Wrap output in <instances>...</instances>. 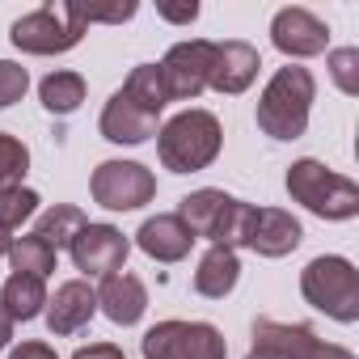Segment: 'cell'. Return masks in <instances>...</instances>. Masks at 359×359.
Masks as SVG:
<instances>
[{
  "mask_svg": "<svg viewBox=\"0 0 359 359\" xmlns=\"http://www.w3.org/2000/svg\"><path fill=\"white\" fill-rule=\"evenodd\" d=\"M224 131L208 110H182L156 131V156L169 173H199L220 156Z\"/></svg>",
  "mask_w": 359,
  "mask_h": 359,
  "instance_id": "cell-1",
  "label": "cell"
},
{
  "mask_svg": "<svg viewBox=\"0 0 359 359\" xmlns=\"http://www.w3.org/2000/svg\"><path fill=\"white\" fill-rule=\"evenodd\" d=\"M47 325H51V334H60V338H68V334H76V330H85L89 321H93V313H97V292L85 283V279H68V283H60L55 287V296H47Z\"/></svg>",
  "mask_w": 359,
  "mask_h": 359,
  "instance_id": "cell-13",
  "label": "cell"
},
{
  "mask_svg": "<svg viewBox=\"0 0 359 359\" xmlns=\"http://www.w3.org/2000/svg\"><path fill=\"white\" fill-rule=\"evenodd\" d=\"M39 212V195L30 187H9V191H0V229H22L30 216Z\"/></svg>",
  "mask_w": 359,
  "mask_h": 359,
  "instance_id": "cell-26",
  "label": "cell"
},
{
  "mask_svg": "<svg viewBox=\"0 0 359 359\" xmlns=\"http://www.w3.org/2000/svg\"><path fill=\"white\" fill-rule=\"evenodd\" d=\"M313 97H317V81L309 68H300V64L279 68L258 97V127L271 140H300L309 127Z\"/></svg>",
  "mask_w": 359,
  "mask_h": 359,
  "instance_id": "cell-2",
  "label": "cell"
},
{
  "mask_svg": "<svg viewBox=\"0 0 359 359\" xmlns=\"http://www.w3.org/2000/svg\"><path fill=\"white\" fill-rule=\"evenodd\" d=\"M68 254H72V262H76L81 275L106 279V275L123 271V262H127V254H131V241H127L114 224H85V229L72 237Z\"/></svg>",
  "mask_w": 359,
  "mask_h": 359,
  "instance_id": "cell-10",
  "label": "cell"
},
{
  "mask_svg": "<svg viewBox=\"0 0 359 359\" xmlns=\"http://www.w3.org/2000/svg\"><path fill=\"white\" fill-rule=\"evenodd\" d=\"M262 60L250 43L229 39V43H212V72H208V89L216 93H245L258 76Z\"/></svg>",
  "mask_w": 359,
  "mask_h": 359,
  "instance_id": "cell-12",
  "label": "cell"
},
{
  "mask_svg": "<svg viewBox=\"0 0 359 359\" xmlns=\"http://www.w3.org/2000/svg\"><path fill=\"white\" fill-rule=\"evenodd\" d=\"M39 97H43V106L51 114H72L85 102V76L81 72H64V68L60 72H47L43 85H39Z\"/></svg>",
  "mask_w": 359,
  "mask_h": 359,
  "instance_id": "cell-23",
  "label": "cell"
},
{
  "mask_svg": "<svg viewBox=\"0 0 359 359\" xmlns=\"http://www.w3.org/2000/svg\"><path fill=\"white\" fill-rule=\"evenodd\" d=\"M9 359H60L47 342H39V338H30V342H22V346H13L9 351Z\"/></svg>",
  "mask_w": 359,
  "mask_h": 359,
  "instance_id": "cell-30",
  "label": "cell"
},
{
  "mask_svg": "<svg viewBox=\"0 0 359 359\" xmlns=\"http://www.w3.org/2000/svg\"><path fill=\"white\" fill-rule=\"evenodd\" d=\"M229 199H233V195L203 187V191H195V195H187L182 203H177V212H173V216L191 229V237H195V241H199V237H208V241H212V233H216L220 212H224V203H229Z\"/></svg>",
  "mask_w": 359,
  "mask_h": 359,
  "instance_id": "cell-20",
  "label": "cell"
},
{
  "mask_svg": "<svg viewBox=\"0 0 359 359\" xmlns=\"http://www.w3.org/2000/svg\"><path fill=\"white\" fill-rule=\"evenodd\" d=\"M85 224H89V220H85V212H81V208H72V203H55V208H47V212L39 216L34 237H43V241L60 254L64 245H72V237H76Z\"/></svg>",
  "mask_w": 359,
  "mask_h": 359,
  "instance_id": "cell-22",
  "label": "cell"
},
{
  "mask_svg": "<svg viewBox=\"0 0 359 359\" xmlns=\"http://www.w3.org/2000/svg\"><path fill=\"white\" fill-rule=\"evenodd\" d=\"M85 30H89L85 9L60 0V5H43V9L18 18L13 30H9V39L26 55H64V51H72L85 39Z\"/></svg>",
  "mask_w": 359,
  "mask_h": 359,
  "instance_id": "cell-4",
  "label": "cell"
},
{
  "mask_svg": "<svg viewBox=\"0 0 359 359\" xmlns=\"http://www.w3.org/2000/svg\"><path fill=\"white\" fill-rule=\"evenodd\" d=\"M30 169V148L9 135V131H0V191H9V187H22V177Z\"/></svg>",
  "mask_w": 359,
  "mask_h": 359,
  "instance_id": "cell-25",
  "label": "cell"
},
{
  "mask_svg": "<svg viewBox=\"0 0 359 359\" xmlns=\"http://www.w3.org/2000/svg\"><path fill=\"white\" fill-rule=\"evenodd\" d=\"M9 262H13V271H22V275H39V279H47L51 271H55V250L43 241V237H13V245H9Z\"/></svg>",
  "mask_w": 359,
  "mask_h": 359,
  "instance_id": "cell-24",
  "label": "cell"
},
{
  "mask_svg": "<svg viewBox=\"0 0 359 359\" xmlns=\"http://www.w3.org/2000/svg\"><path fill=\"white\" fill-rule=\"evenodd\" d=\"M140 351L144 359H229V342L212 321H156Z\"/></svg>",
  "mask_w": 359,
  "mask_h": 359,
  "instance_id": "cell-6",
  "label": "cell"
},
{
  "mask_svg": "<svg viewBox=\"0 0 359 359\" xmlns=\"http://www.w3.org/2000/svg\"><path fill=\"white\" fill-rule=\"evenodd\" d=\"M72 359H127V355H123V346H114V342H89V346H81Z\"/></svg>",
  "mask_w": 359,
  "mask_h": 359,
  "instance_id": "cell-29",
  "label": "cell"
},
{
  "mask_svg": "<svg viewBox=\"0 0 359 359\" xmlns=\"http://www.w3.org/2000/svg\"><path fill=\"white\" fill-rule=\"evenodd\" d=\"M287 195L300 208H309L313 216H321V220H351V216H359V187L351 182V177L325 169L313 156L287 165Z\"/></svg>",
  "mask_w": 359,
  "mask_h": 359,
  "instance_id": "cell-3",
  "label": "cell"
},
{
  "mask_svg": "<svg viewBox=\"0 0 359 359\" xmlns=\"http://www.w3.org/2000/svg\"><path fill=\"white\" fill-rule=\"evenodd\" d=\"M241 279V262H237V250H224V245H212L203 258H199V271H195V292L208 296V300H224Z\"/></svg>",
  "mask_w": 359,
  "mask_h": 359,
  "instance_id": "cell-18",
  "label": "cell"
},
{
  "mask_svg": "<svg viewBox=\"0 0 359 359\" xmlns=\"http://www.w3.org/2000/svg\"><path fill=\"white\" fill-rule=\"evenodd\" d=\"M123 93H127L140 110H148V114H156V118H161V110L169 106V89H165V76H161L156 64L131 68V76L123 81Z\"/></svg>",
  "mask_w": 359,
  "mask_h": 359,
  "instance_id": "cell-21",
  "label": "cell"
},
{
  "mask_svg": "<svg viewBox=\"0 0 359 359\" xmlns=\"http://www.w3.org/2000/svg\"><path fill=\"white\" fill-rule=\"evenodd\" d=\"M0 309H5L13 321H34L47 309V279L13 271L5 279V287H0Z\"/></svg>",
  "mask_w": 359,
  "mask_h": 359,
  "instance_id": "cell-19",
  "label": "cell"
},
{
  "mask_svg": "<svg viewBox=\"0 0 359 359\" xmlns=\"http://www.w3.org/2000/svg\"><path fill=\"white\" fill-rule=\"evenodd\" d=\"M26 89H30V72L22 64H13V60H0V110L22 102Z\"/></svg>",
  "mask_w": 359,
  "mask_h": 359,
  "instance_id": "cell-28",
  "label": "cell"
},
{
  "mask_svg": "<svg viewBox=\"0 0 359 359\" xmlns=\"http://www.w3.org/2000/svg\"><path fill=\"white\" fill-rule=\"evenodd\" d=\"M254 346L258 351H271L279 359H355L346 346H334L325 338H317L309 325H287V321H271V317H258L254 321Z\"/></svg>",
  "mask_w": 359,
  "mask_h": 359,
  "instance_id": "cell-8",
  "label": "cell"
},
{
  "mask_svg": "<svg viewBox=\"0 0 359 359\" xmlns=\"http://www.w3.org/2000/svg\"><path fill=\"white\" fill-rule=\"evenodd\" d=\"M156 68H161V76H165L169 102H195V97L208 89V72H212V43H208V39L173 43Z\"/></svg>",
  "mask_w": 359,
  "mask_h": 359,
  "instance_id": "cell-9",
  "label": "cell"
},
{
  "mask_svg": "<svg viewBox=\"0 0 359 359\" xmlns=\"http://www.w3.org/2000/svg\"><path fill=\"white\" fill-rule=\"evenodd\" d=\"M304 241V229L292 212H279V208H258L254 216V229H250V250L262 254V258H287L296 245Z\"/></svg>",
  "mask_w": 359,
  "mask_h": 359,
  "instance_id": "cell-14",
  "label": "cell"
},
{
  "mask_svg": "<svg viewBox=\"0 0 359 359\" xmlns=\"http://www.w3.org/2000/svg\"><path fill=\"white\" fill-rule=\"evenodd\" d=\"M135 245H140L148 258H156V262H182V258L191 254L195 237H191V229H187L182 220L169 212V216H152V220H144L140 233H135Z\"/></svg>",
  "mask_w": 359,
  "mask_h": 359,
  "instance_id": "cell-17",
  "label": "cell"
},
{
  "mask_svg": "<svg viewBox=\"0 0 359 359\" xmlns=\"http://www.w3.org/2000/svg\"><path fill=\"white\" fill-rule=\"evenodd\" d=\"M9 245H13V233H9V229H0V258L9 254Z\"/></svg>",
  "mask_w": 359,
  "mask_h": 359,
  "instance_id": "cell-34",
  "label": "cell"
},
{
  "mask_svg": "<svg viewBox=\"0 0 359 359\" xmlns=\"http://www.w3.org/2000/svg\"><path fill=\"white\" fill-rule=\"evenodd\" d=\"M300 292L313 309H321L325 317L351 325L359 321V271L338 258V254H321L300 271Z\"/></svg>",
  "mask_w": 359,
  "mask_h": 359,
  "instance_id": "cell-5",
  "label": "cell"
},
{
  "mask_svg": "<svg viewBox=\"0 0 359 359\" xmlns=\"http://www.w3.org/2000/svg\"><path fill=\"white\" fill-rule=\"evenodd\" d=\"M135 18V5H123V9H85V22H127Z\"/></svg>",
  "mask_w": 359,
  "mask_h": 359,
  "instance_id": "cell-32",
  "label": "cell"
},
{
  "mask_svg": "<svg viewBox=\"0 0 359 359\" xmlns=\"http://www.w3.org/2000/svg\"><path fill=\"white\" fill-rule=\"evenodd\" d=\"M89 191H93V203L106 212H135L152 203L156 177L140 161H102L89 177Z\"/></svg>",
  "mask_w": 359,
  "mask_h": 359,
  "instance_id": "cell-7",
  "label": "cell"
},
{
  "mask_svg": "<svg viewBox=\"0 0 359 359\" xmlns=\"http://www.w3.org/2000/svg\"><path fill=\"white\" fill-rule=\"evenodd\" d=\"M245 359H279V355H271V351H258V346H250V355Z\"/></svg>",
  "mask_w": 359,
  "mask_h": 359,
  "instance_id": "cell-35",
  "label": "cell"
},
{
  "mask_svg": "<svg viewBox=\"0 0 359 359\" xmlns=\"http://www.w3.org/2000/svg\"><path fill=\"white\" fill-rule=\"evenodd\" d=\"M97 309H102L114 325H135V321L144 317V309H148V287H144L135 275L114 271V275H106L102 287H97Z\"/></svg>",
  "mask_w": 359,
  "mask_h": 359,
  "instance_id": "cell-16",
  "label": "cell"
},
{
  "mask_svg": "<svg viewBox=\"0 0 359 359\" xmlns=\"http://www.w3.org/2000/svg\"><path fill=\"white\" fill-rule=\"evenodd\" d=\"M165 22H177V26H187V22H195L199 18V5H195V0H191V5H161L156 9Z\"/></svg>",
  "mask_w": 359,
  "mask_h": 359,
  "instance_id": "cell-31",
  "label": "cell"
},
{
  "mask_svg": "<svg viewBox=\"0 0 359 359\" xmlns=\"http://www.w3.org/2000/svg\"><path fill=\"white\" fill-rule=\"evenodd\" d=\"M271 43H275L283 55H292V60H309V55H321V51H325L330 26H325L317 13L292 5V9H279V13H275V22H271Z\"/></svg>",
  "mask_w": 359,
  "mask_h": 359,
  "instance_id": "cell-11",
  "label": "cell"
},
{
  "mask_svg": "<svg viewBox=\"0 0 359 359\" xmlns=\"http://www.w3.org/2000/svg\"><path fill=\"white\" fill-rule=\"evenodd\" d=\"M9 338H13V317H9L5 309H0V351L9 346Z\"/></svg>",
  "mask_w": 359,
  "mask_h": 359,
  "instance_id": "cell-33",
  "label": "cell"
},
{
  "mask_svg": "<svg viewBox=\"0 0 359 359\" xmlns=\"http://www.w3.org/2000/svg\"><path fill=\"white\" fill-rule=\"evenodd\" d=\"M97 127H102V135H106L110 144H144L148 135H156V114L140 110V106L118 89V93L106 102Z\"/></svg>",
  "mask_w": 359,
  "mask_h": 359,
  "instance_id": "cell-15",
  "label": "cell"
},
{
  "mask_svg": "<svg viewBox=\"0 0 359 359\" xmlns=\"http://www.w3.org/2000/svg\"><path fill=\"white\" fill-rule=\"evenodd\" d=\"M330 76H334V85H338L346 97H355V93H359V47H338V51H330Z\"/></svg>",
  "mask_w": 359,
  "mask_h": 359,
  "instance_id": "cell-27",
  "label": "cell"
}]
</instances>
